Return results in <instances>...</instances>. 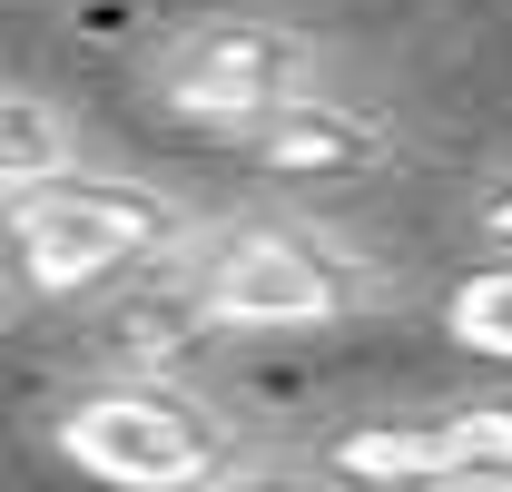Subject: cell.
<instances>
[{
    "mask_svg": "<svg viewBox=\"0 0 512 492\" xmlns=\"http://www.w3.org/2000/svg\"><path fill=\"white\" fill-rule=\"evenodd\" d=\"M188 237V207L148 178H99V168H50L10 187V246L30 296H89L128 266L168 256Z\"/></svg>",
    "mask_w": 512,
    "mask_h": 492,
    "instance_id": "1",
    "label": "cell"
},
{
    "mask_svg": "<svg viewBox=\"0 0 512 492\" xmlns=\"http://www.w3.org/2000/svg\"><path fill=\"white\" fill-rule=\"evenodd\" d=\"M60 453L79 473H99V483L178 492V483H217L237 463V433L197 394L158 384V374H128V384H99V394H79L60 414Z\"/></svg>",
    "mask_w": 512,
    "mask_h": 492,
    "instance_id": "2",
    "label": "cell"
},
{
    "mask_svg": "<svg viewBox=\"0 0 512 492\" xmlns=\"http://www.w3.org/2000/svg\"><path fill=\"white\" fill-rule=\"evenodd\" d=\"M355 306H365L355 256L306 237V227H237L197 266V315L227 335H306V325H335Z\"/></svg>",
    "mask_w": 512,
    "mask_h": 492,
    "instance_id": "3",
    "label": "cell"
},
{
    "mask_svg": "<svg viewBox=\"0 0 512 492\" xmlns=\"http://www.w3.org/2000/svg\"><path fill=\"white\" fill-rule=\"evenodd\" d=\"M306 79H316V50L276 20H188L158 50V99L197 128H256Z\"/></svg>",
    "mask_w": 512,
    "mask_h": 492,
    "instance_id": "4",
    "label": "cell"
},
{
    "mask_svg": "<svg viewBox=\"0 0 512 492\" xmlns=\"http://www.w3.org/2000/svg\"><path fill=\"white\" fill-rule=\"evenodd\" d=\"M247 138V158L266 178H296V187H345V178H375L384 158H394V128L365 109V99H325L316 79L296 89V99H276Z\"/></svg>",
    "mask_w": 512,
    "mask_h": 492,
    "instance_id": "5",
    "label": "cell"
},
{
    "mask_svg": "<svg viewBox=\"0 0 512 492\" xmlns=\"http://www.w3.org/2000/svg\"><path fill=\"white\" fill-rule=\"evenodd\" d=\"M335 473H365V483H453V443L444 414L434 424H365L335 443Z\"/></svg>",
    "mask_w": 512,
    "mask_h": 492,
    "instance_id": "6",
    "label": "cell"
},
{
    "mask_svg": "<svg viewBox=\"0 0 512 492\" xmlns=\"http://www.w3.org/2000/svg\"><path fill=\"white\" fill-rule=\"evenodd\" d=\"M50 168H69V119L50 109V99L0 89V197L30 187V178H50Z\"/></svg>",
    "mask_w": 512,
    "mask_h": 492,
    "instance_id": "7",
    "label": "cell"
},
{
    "mask_svg": "<svg viewBox=\"0 0 512 492\" xmlns=\"http://www.w3.org/2000/svg\"><path fill=\"white\" fill-rule=\"evenodd\" d=\"M444 325H453V345H463V355L512 365V266L463 276V286H453V306H444Z\"/></svg>",
    "mask_w": 512,
    "mask_h": 492,
    "instance_id": "8",
    "label": "cell"
},
{
    "mask_svg": "<svg viewBox=\"0 0 512 492\" xmlns=\"http://www.w3.org/2000/svg\"><path fill=\"white\" fill-rule=\"evenodd\" d=\"M444 443H453V483H512V404H453Z\"/></svg>",
    "mask_w": 512,
    "mask_h": 492,
    "instance_id": "9",
    "label": "cell"
},
{
    "mask_svg": "<svg viewBox=\"0 0 512 492\" xmlns=\"http://www.w3.org/2000/svg\"><path fill=\"white\" fill-rule=\"evenodd\" d=\"M473 227H483L493 246H512V178H503V187H483V207H473Z\"/></svg>",
    "mask_w": 512,
    "mask_h": 492,
    "instance_id": "10",
    "label": "cell"
},
{
    "mask_svg": "<svg viewBox=\"0 0 512 492\" xmlns=\"http://www.w3.org/2000/svg\"><path fill=\"white\" fill-rule=\"evenodd\" d=\"M0 315H10V286H0Z\"/></svg>",
    "mask_w": 512,
    "mask_h": 492,
    "instance_id": "11",
    "label": "cell"
}]
</instances>
